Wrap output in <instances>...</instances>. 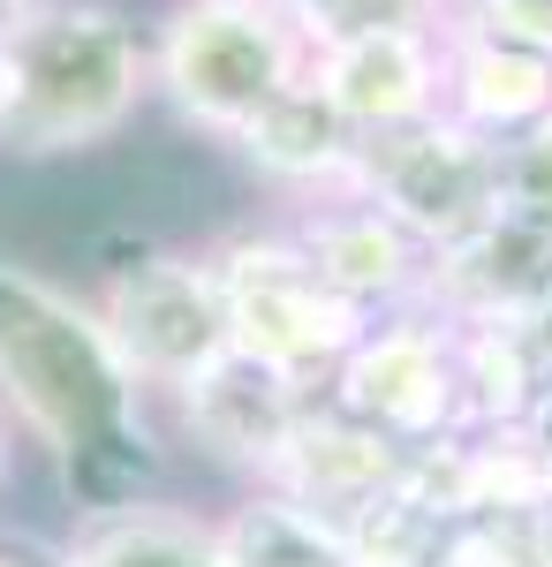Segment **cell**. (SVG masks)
I'll return each mask as SVG.
<instances>
[{"label":"cell","instance_id":"25","mask_svg":"<svg viewBox=\"0 0 552 567\" xmlns=\"http://www.w3.org/2000/svg\"><path fill=\"white\" fill-rule=\"evenodd\" d=\"M16 477H23V439L0 416V515H8V499H16Z\"/></svg>","mask_w":552,"mask_h":567},{"label":"cell","instance_id":"26","mask_svg":"<svg viewBox=\"0 0 552 567\" xmlns=\"http://www.w3.org/2000/svg\"><path fill=\"white\" fill-rule=\"evenodd\" d=\"M522 333L538 341V355H545V371H552V288H545V303H538L530 318H522Z\"/></svg>","mask_w":552,"mask_h":567},{"label":"cell","instance_id":"32","mask_svg":"<svg viewBox=\"0 0 552 567\" xmlns=\"http://www.w3.org/2000/svg\"><path fill=\"white\" fill-rule=\"evenodd\" d=\"M243 8H280V0H243Z\"/></svg>","mask_w":552,"mask_h":567},{"label":"cell","instance_id":"24","mask_svg":"<svg viewBox=\"0 0 552 567\" xmlns=\"http://www.w3.org/2000/svg\"><path fill=\"white\" fill-rule=\"evenodd\" d=\"M514 432H522V446L545 462V477H552V371H545V386L530 393V409L514 416Z\"/></svg>","mask_w":552,"mask_h":567},{"label":"cell","instance_id":"20","mask_svg":"<svg viewBox=\"0 0 552 567\" xmlns=\"http://www.w3.org/2000/svg\"><path fill=\"white\" fill-rule=\"evenodd\" d=\"M340 537H348L356 567H431L439 553H447L454 523H447V515H431V507H417L409 492H393V484H386L379 499H364V507L340 523Z\"/></svg>","mask_w":552,"mask_h":567},{"label":"cell","instance_id":"15","mask_svg":"<svg viewBox=\"0 0 552 567\" xmlns=\"http://www.w3.org/2000/svg\"><path fill=\"white\" fill-rule=\"evenodd\" d=\"M45 567H219L213 553V515L190 499H144L122 515H91V523H61L53 560Z\"/></svg>","mask_w":552,"mask_h":567},{"label":"cell","instance_id":"14","mask_svg":"<svg viewBox=\"0 0 552 567\" xmlns=\"http://www.w3.org/2000/svg\"><path fill=\"white\" fill-rule=\"evenodd\" d=\"M439 114H454L462 130L492 136V144H508V136L552 122V53L492 39V31H477V23H447Z\"/></svg>","mask_w":552,"mask_h":567},{"label":"cell","instance_id":"28","mask_svg":"<svg viewBox=\"0 0 552 567\" xmlns=\"http://www.w3.org/2000/svg\"><path fill=\"white\" fill-rule=\"evenodd\" d=\"M538 567H552V499L538 507Z\"/></svg>","mask_w":552,"mask_h":567},{"label":"cell","instance_id":"8","mask_svg":"<svg viewBox=\"0 0 552 567\" xmlns=\"http://www.w3.org/2000/svg\"><path fill=\"white\" fill-rule=\"evenodd\" d=\"M310 401H318L310 386L280 379L273 363H257V355H243V349H227V355H213L197 379H182L174 393H160L152 416H160V432H167L174 454L205 462L213 477L265 484L273 454L288 446V432H296V416Z\"/></svg>","mask_w":552,"mask_h":567},{"label":"cell","instance_id":"23","mask_svg":"<svg viewBox=\"0 0 552 567\" xmlns=\"http://www.w3.org/2000/svg\"><path fill=\"white\" fill-rule=\"evenodd\" d=\"M454 23H477V31H492V39H514L530 45V53H552V0H477L469 16Z\"/></svg>","mask_w":552,"mask_h":567},{"label":"cell","instance_id":"30","mask_svg":"<svg viewBox=\"0 0 552 567\" xmlns=\"http://www.w3.org/2000/svg\"><path fill=\"white\" fill-rule=\"evenodd\" d=\"M0 567H45V560H31L23 545H8V537H0Z\"/></svg>","mask_w":552,"mask_h":567},{"label":"cell","instance_id":"27","mask_svg":"<svg viewBox=\"0 0 552 567\" xmlns=\"http://www.w3.org/2000/svg\"><path fill=\"white\" fill-rule=\"evenodd\" d=\"M31 8H39V0H0V53H8L16 31H23V16H31Z\"/></svg>","mask_w":552,"mask_h":567},{"label":"cell","instance_id":"17","mask_svg":"<svg viewBox=\"0 0 552 567\" xmlns=\"http://www.w3.org/2000/svg\"><path fill=\"white\" fill-rule=\"evenodd\" d=\"M167 470H174V446H167V432H160V416H136L122 432L61 454L45 477H53L61 515H69V523H91V515H122V507L160 499V492H167Z\"/></svg>","mask_w":552,"mask_h":567},{"label":"cell","instance_id":"31","mask_svg":"<svg viewBox=\"0 0 552 567\" xmlns=\"http://www.w3.org/2000/svg\"><path fill=\"white\" fill-rule=\"evenodd\" d=\"M431 567H462V560H454V553H439V560H431Z\"/></svg>","mask_w":552,"mask_h":567},{"label":"cell","instance_id":"1","mask_svg":"<svg viewBox=\"0 0 552 567\" xmlns=\"http://www.w3.org/2000/svg\"><path fill=\"white\" fill-rule=\"evenodd\" d=\"M0 159L69 167L152 106L144 23L114 0H39L0 53Z\"/></svg>","mask_w":552,"mask_h":567},{"label":"cell","instance_id":"10","mask_svg":"<svg viewBox=\"0 0 552 567\" xmlns=\"http://www.w3.org/2000/svg\"><path fill=\"white\" fill-rule=\"evenodd\" d=\"M280 219H288V235H296V250L310 258V272H318L348 310L379 318V310H401V303L425 296V243L401 235L371 197L326 189V197L288 205Z\"/></svg>","mask_w":552,"mask_h":567},{"label":"cell","instance_id":"6","mask_svg":"<svg viewBox=\"0 0 552 567\" xmlns=\"http://www.w3.org/2000/svg\"><path fill=\"white\" fill-rule=\"evenodd\" d=\"M340 189L371 197L401 235H417L431 250L462 243L469 227L500 213V144L462 130L454 114H425L409 130H379L356 144V167Z\"/></svg>","mask_w":552,"mask_h":567},{"label":"cell","instance_id":"21","mask_svg":"<svg viewBox=\"0 0 552 567\" xmlns=\"http://www.w3.org/2000/svg\"><path fill=\"white\" fill-rule=\"evenodd\" d=\"M280 16L296 23L303 45H326L348 31H371V23H417L425 0H280Z\"/></svg>","mask_w":552,"mask_h":567},{"label":"cell","instance_id":"11","mask_svg":"<svg viewBox=\"0 0 552 567\" xmlns=\"http://www.w3.org/2000/svg\"><path fill=\"white\" fill-rule=\"evenodd\" d=\"M545 288H552V227L500 205L484 227H469L462 243L425 258V296L417 303L454 318V326H469V318H514L522 326L545 303Z\"/></svg>","mask_w":552,"mask_h":567},{"label":"cell","instance_id":"13","mask_svg":"<svg viewBox=\"0 0 552 567\" xmlns=\"http://www.w3.org/2000/svg\"><path fill=\"white\" fill-rule=\"evenodd\" d=\"M393 470H401V439L340 416L334 401H310L296 416V432H288V446L273 454L265 484L288 492L310 515H326V523H348L364 499H379L393 484Z\"/></svg>","mask_w":552,"mask_h":567},{"label":"cell","instance_id":"29","mask_svg":"<svg viewBox=\"0 0 552 567\" xmlns=\"http://www.w3.org/2000/svg\"><path fill=\"white\" fill-rule=\"evenodd\" d=\"M477 0H425V16H439V23H454V16H469Z\"/></svg>","mask_w":552,"mask_h":567},{"label":"cell","instance_id":"3","mask_svg":"<svg viewBox=\"0 0 552 567\" xmlns=\"http://www.w3.org/2000/svg\"><path fill=\"white\" fill-rule=\"evenodd\" d=\"M144 53H152V99L197 144H227L310 61V45L280 8H243V0H167L144 23Z\"/></svg>","mask_w":552,"mask_h":567},{"label":"cell","instance_id":"19","mask_svg":"<svg viewBox=\"0 0 552 567\" xmlns=\"http://www.w3.org/2000/svg\"><path fill=\"white\" fill-rule=\"evenodd\" d=\"M552 499L545 462L522 446L514 424H477L462 432V523L469 515H538Z\"/></svg>","mask_w":552,"mask_h":567},{"label":"cell","instance_id":"22","mask_svg":"<svg viewBox=\"0 0 552 567\" xmlns=\"http://www.w3.org/2000/svg\"><path fill=\"white\" fill-rule=\"evenodd\" d=\"M500 205L552 227V122L500 144Z\"/></svg>","mask_w":552,"mask_h":567},{"label":"cell","instance_id":"16","mask_svg":"<svg viewBox=\"0 0 552 567\" xmlns=\"http://www.w3.org/2000/svg\"><path fill=\"white\" fill-rule=\"evenodd\" d=\"M205 515H213L219 567H356L340 523L296 507V499L273 492V484H235Z\"/></svg>","mask_w":552,"mask_h":567},{"label":"cell","instance_id":"4","mask_svg":"<svg viewBox=\"0 0 552 567\" xmlns=\"http://www.w3.org/2000/svg\"><path fill=\"white\" fill-rule=\"evenodd\" d=\"M205 265H213L219 303H227V349L273 363L280 379H296L310 393L334 379L348 341L364 333V310H348L310 272L288 219H243V227L213 235Z\"/></svg>","mask_w":552,"mask_h":567},{"label":"cell","instance_id":"18","mask_svg":"<svg viewBox=\"0 0 552 567\" xmlns=\"http://www.w3.org/2000/svg\"><path fill=\"white\" fill-rule=\"evenodd\" d=\"M454 386H462V432L514 424L530 409V393L545 386V355L514 318H469L454 326Z\"/></svg>","mask_w":552,"mask_h":567},{"label":"cell","instance_id":"2","mask_svg":"<svg viewBox=\"0 0 552 567\" xmlns=\"http://www.w3.org/2000/svg\"><path fill=\"white\" fill-rule=\"evenodd\" d=\"M0 416L45 470L91 439L152 416V393L129 379L99 310L76 280L0 250Z\"/></svg>","mask_w":552,"mask_h":567},{"label":"cell","instance_id":"9","mask_svg":"<svg viewBox=\"0 0 552 567\" xmlns=\"http://www.w3.org/2000/svg\"><path fill=\"white\" fill-rule=\"evenodd\" d=\"M303 76L334 99V114L356 136L409 130L439 114V76H447V23L417 16V23H371L348 39L310 45Z\"/></svg>","mask_w":552,"mask_h":567},{"label":"cell","instance_id":"33","mask_svg":"<svg viewBox=\"0 0 552 567\" xmlns=\"http://www.w3.org/2000/svg\"><path fill=\"white\" fill-rule=\"evenodd\" d=\"M0 99H8V76H0Z\"/></svg>","mask_w":552,"mask_h":567},{"label":"cell","instance_id":"7","mask_svg":"<svg viewBox=\"0 0 552 567\" xmlns=\"http://www.w3.org/2000/svg\"><path fill=\"white\" fill-rule=\"evenodd\" d=\"M340 416L371 424V432L425 446V439L462 432V386H454V326L425 303H401L364 318V333L348 341L334 379L318 386Z\"/></svg>","mask_w":552,"mask_h":567},{"label":"cell","instance_id":"5","mask_svg":"<svg viewBox=\"0 0 552 567\" xmlns=\"http://www.w3.org/2000/svg\"><path fill=\"white\" fill-rule=\"evenodd\" d=\"M91 310L106 326L114 355L129 363V379L152 393H174L182 379H197L213 355H227V303L205 265V243H144L114 258L106 272H91Z\"/></svg>","mask_w":552,"mask_h":567},{"label":"cell","instance_id":"12","mask_svg":"<svg viewBox=\"0 0 552 567\" xmlns=\"http://www.w3.org/2000/svg\"><path fill=\"white\" fill-rule=\"evenodd\" d=\"M356 144H364V136L334 114V99L310 84V76H296L288 91H273L251 122L219 144V152H227V159H235V167H243L265 197L303 205V197H326V189H340V182H348Z\"/></svg>","mask_w":552,"mask_h":567}]
</instances>
